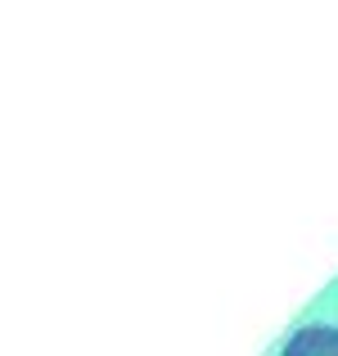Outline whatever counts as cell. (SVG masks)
Returning a JSON list of instances; mask_svg holds the SVG:
<instances>
[{
	"instance_id": "cell-1",
	"label": "cell",
	"mask_w": 338,
	"mask_h": 356,
	"mask_svg": "<svg viewBox=\"0 0 338 356\" xmlns=\"http://www.w3.org/2000/svg\"><path fill=\"white\" fill-rule=\"evenodd\" d=\"M280 356H338V325H303Z\"/></svg>"
}]
</instances>
